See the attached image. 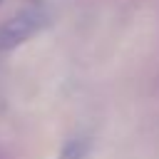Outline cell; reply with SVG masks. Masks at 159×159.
I'll use <instances>...</instances> for the list:
<instances>
[{
  "label": "cell",
  "mask_w": 159,
  "mask_h": 159,
  "mask_svg": "<svg viewBox=\"0 0 159 159\" xmlns=\"http://www.w3.org/2000/svg\"><path fill=\"white\" fill-rule=\"evenodd\" d=\"M42 25H45V12L40 10H22L12 15L7 22L0 25V55L30 40L37 30H42Z\"/></svg>",
  "instance_id": "cell-1"
},
{
  "label": "cell",
  "mask_w": 159,
  "mask_h": 159,
  "mask_svg": "<svg viewBox=\"0 0 159 159\" xmlns=\"http://www.w3.org/2000/svg\"><path fill=\"white\" fill-rule=\"evenodd\" d=\"M87 149H89V142L87 139H72L65 144V149L60 152L57 159H84L87 157Z\"/></svg>",
  "instance_id": "cell-2"
}]
</instances>
